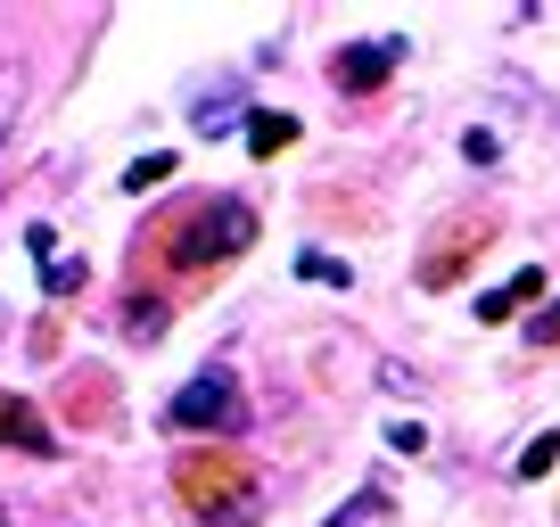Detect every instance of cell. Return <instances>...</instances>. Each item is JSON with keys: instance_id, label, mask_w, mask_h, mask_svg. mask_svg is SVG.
Listing matches in <instances>:
<instances>
[{"instance_id": "obj_2", "label": "cell", "mask_w": 560, "mask_h": 527, "mask_svg": "<svg viewBox=\"0 0 560 527\" xmlns=\"http://www.w3.org/2000/svg\"><path fill=\"white\" fill-rule=\"evenodd\" d=\"M396 58H404V42H396V34H387V42H347V50L330 58V83H338V91H380Z\"/></svg>"}, {"instance_id": "obj_5", "label": "cell", "mask_w": 560, "mask_h": 527, "mask_svg": "<svg viewBox=\"0 0 560 527\" xmlns=\"http://www.w3.org/2000/svg\"><path fill=\"white\" fill-rule=\"evenodd\" d=\"M289 141H298V124H289V116H264V107L247 116V149H256V157H280Z\"/></svg>"}, {"instance_id": "obj_8", "label": "cell", "mask_w": 560, "mask_h": 527, "mask_svg": "<svg viewBox=\"0 0 560 527\" xmlns=\"http://www.w3.org/2000/svg\"><path fill=\"white\" fill-rule=\"evenodd\" d=\"M387 519V494L380 487H371V494H354V503H338L330 511V527H380Z\"/></svg>"}, {"instance_id": "obj_10", "label": "cell", "mask_w": 560, "mask_h": 527, "mask_svg": "<svg viewBox=\"0 0 560 527\" xmlns=\"http://www.w3.org/2000/svg\"><path fill=\"white\" fill-rule=\"evenodd\" d=\"M42 289H50V297H74V289H83V256H50L42 264Z\"/></svg>"}, {"instance_id": "obj_14", "label": "cell", "mask_w": 560, "mask_h": 527, "mask_svg": "<svg viewBox=\"0 0 560 527\" xmlns=\"http://www.w3.org/2000/svg\"><path fill=\"white\" fill-rule=\"evenodd\" d=\"M387 445H396V454H420V445H429V429H420V421H396V429H387Z\"/></svg>"}, {"instance_id": "obj_4", "label": "cell", "mask_w": 560, "mask_h": 527, "mask_svg": "<svg viewBox=\"0 0 560 527\" xmlns=\"http://www.w3.org/2000/svg\"><path fill=\"white\" fill-rule=\"evenodd\" d=\"M544 289V272H520V281H503V289H487V297H478V321H503L511 305H527Z\"/></svg>"}, {"instance_id": "obj_3", "label": "cell", "mask_w": 560, "mask_h": 527, "mask_svg": "<svg viewBox=\"0 0 560 527\" xmlns=\"http://www.w3.org/2000/svg\"><path fill=\"white\" fill-rule=\"evenodd\" d=\"M247 239H256V214H247V207H223V223H198L190 239H182V256H207V247H214V256H240Z\"/></svg>"}, {"instance_id": "obj_12", "label": "cell", "mask_w": 560, "mask_h": 527, "mask_svg": "<svg viewBox=\"0 0 560 527\" xmlns=\"http://www.w3.org/2000/svg\"><path fill=\"white\" fill-rule=\"evenodd\" d=\"M124 330H132L140 347H149V338H165V305H132V314H124Z\"/></svg>"}, {"instance_id": "obj_1", "label": "cell", "mask_w": 560, "mask_h": 527, "mask_svg": "<svg viewBox=\"0 0 560 527\" xmlns=\"http://www.w3.org/2000/svg\"><path fill=\"white\" fill-rule=\"evenodd\" d=\"M165 421L174 429H240V379H231V371H198L174 405H165Z\"/></svg>"}, {"instance_id": "obj_15", "label": "cell", "mask_w": 560, "mask_h": 527, "mask_svg": "<svg viewBox=\"0 0 560 527\" xmlns=\"http://www.w3.org/2000/svg\"><path fill=\"white\" fill-rule=\"evenodd\" d=\"M0 330H9V305H0Z\"/></svg>"}, {"instance_id": "obj_13", "label": "cell", "mask_w": 560, "mask_h": 527, "mask_svg": "<svg viewBox=\"0 0 560 527\" xmlns=\"http://www.w3.org/2000/svg\"><path fill=\"white\" fill-rule=\"evenodd\" d=\"M174 174V157H140V165H124V190H149V181H165Z\"/></svg>"}, {"instance_id": "obj_6", "label": "cell", "mask_w": 560, "mask_h": 527, "mask_svg": "<svg viewBox=\"0 0 560 527\" xmlns=\"http://www.w3.org/2000/svg\"><path fill=\"white\" fill-rule=\"evenodd\" d=\"M25 116V67H0V157H9V132Z\"/></svg>"}, {"instance_id": "obj_11", "label": "cell", "mask_w": 560, "mask_h": 527, "mask_svg": "<svg viewBox=\"0 0 560 527\" xmlns=\"http://www.w3.org/2000/svg\"><path fill=\"white\" fill-rule=\"evenodd\" d=\"M298 272H305V281H322V289H347V281H354L347 264H338V256H322V247H305V256H298Z\"/></svg>"}, {"instance_id": "obj_7", "label": "cell", "mask_w": 560, "mask_h": 527, "mask_svg": "<svg viewBox=\"0 0 560 527\" xmlns=\"http://www.w3.org/2000/svg\"><path fill=\"white\" fill-rule=\"evenodd\" d=\"M190 116H198V132L231 124V116H240V83H223V91H198V99H190Z\"/></svg>"}, {"instance_id": "obj_9", "label": "cell", "mask_w": 560, "mask_h": 527, "mask_svg": "<svg viewBox=\"0 0 560 527\" xmlns=\"http://www.w3.org/2000/svg\"><path fill=\"white\" fill-rule=\"evenodd\" d=\"M552 461H560V437L544 429V437H527V445H520V461H511V470H520V478H544Z\"/></svg>"}]
</instances>
